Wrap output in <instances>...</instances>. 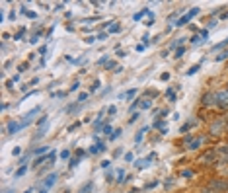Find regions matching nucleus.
I'll return each instance as SVG.
<instances>
[{"label": "nucleus", "mask_w": 228, "mask_h": 193, "mask_svg": "<svg viewBox=\"0 0 228 193\" xmlns=\"http://www.w3.org/2000/svg\"><path fill=\"white\" fill-rule=\"evenodd\" d=\"M214 98L218 100V104H220V105H228V92H220V94H217Z\"/></svg>", "instance_id": "1"}, {"label": "nucleus", "mask_w": 228, "mask_h": 193, "mask_svg": "<svg viewBox=\"0 0 228 193\" xmlns=\"http://www.w3.org/2000/svg\"><path fill=\"white\" fill-rule=\"evenodd\" d=\"M20 129H22V125H20V123H14V121L8 123V133H16V131H20Z\"/></svg>", "instance_id": "2"}, {"label": "nucleus", "mask_w": 228, "mask_h": 193, "mask_svg": "<svg viewBox=\"0 0 228 193\" xmlns=\"http://www.w3.org/2000/svg\"><path fill=\"white\" fill-rule=\"evenodd\" d=\"M55 179H57V174H51V176H47V182H45V187H51L53 183H55Z\"/></svg>", "instance_id": "3"}, {"label": "nucleus", "mask_w": 228, "mask_h": 193, "mask_svg": "<svg viewBox=\"0 0 228 193\" xmlns=\"http://www.w3.org/2000/svg\"><path fill=\"white\" fill-rule=\"evenodd\" d=\"M189 20H191V16H183V18H180V20H177V23H176V26H185V23H187L189 22Z\"/></svg>", "instance_id": "4"}, {"label": "nucleus", "mask_w": 228, "mask_h": 193, "mask_svg": "<svg viewBox=\"0 0 228 193\" xmlns=\"http://www.w3.org/2000/svg\"><path fill=\"white\" fill-rule=\"evenodd\" d=\"M144 14H148V8H142V10H140V12H136V14H135V20H136V22H139V20L142 18Z\"/></svg>", "instance_id": "5"}, {"label": "nucleus", "mask_w": 228, "mask_h": 193, "mask_svg": "<svg viewBox=\"0 0 228 193\" xmlns=\"http://www.w3.org/2000/svg\"><path fill=\"white\" fill-rule=\"evenodd\" d=\"M119 30H121V27H119V23H113V26L109 27V31H111V33H117Z\"/></svg>", "instance_id": "6"}, {"label": "nucleus", "mask_w": 228, "mask_h": 193, "mask_svg": "<svg viewBox=\"0 0 228 193\" xmlns=\"http://www.w3.org/2000/svg\"><path fill=\"white\" fill-rule=\"evenodd\" d=\"M49 150V146H39V148L35 150V154H43V152H47Z\"/></svg>", "instance_id": "7"}, {"label": "nucleus", "mask_w": 228, "mask_h": 193, "mask_svg": "<svg viewBox=\"0 0 228 193\" xmlns=\"http://www.w3.org/2000/svg\"><path fill=\"white\" fill-rule=\"evenodd\" d=\"M226 57H228V51H222V53H220V55H218V57H217V61H224V59H226Z\"/></svg>", "instance_id": "8"}, {"label": "nucleus", "mask_w": 228, "mask_h": 193, "mask_svg": "<svg viewBox=\"0 0 228 193\" xmlns=\"http://www.w3.org/2000/svg\"><path fill=\"white\" fill-rule=\"evenodd\" d=\"M197 70H199V64H195V67H191V68H189V70H187V74H195Z\"/></svg>", "instance_id": "9"}, {"label": "nucleus", "mask_w": 228, "mask_h": 193, "mask_svg": "<svg viewBox=\"0 0 228 193\" xmlns=\"http://www.w3.org/2000/svg\"><path fill=\"white\" fill-rule=\"evenodd\" d=\"M90 189H92V183H88V185H84V187L80 189V193H88Z\"/></svg>", "instance_id": "10"}, {"label": "nucleus", "mask_w": 228, "mask_h": 193, "mask_svg": "<svg viewBox=\"0 0 228 193\" xmlns=\"http://www.w3.org/2000/svg\"><path fill=\"white\" fill-rule=\"evenodd\" d=\"M166 96H168V98H170V100H172V101H173V100H176V94H173V92H172V90H168V92H166Z\"/></svg>", "instance_id": "11"}, {"label": "nucleus", "mask_w": 228, "mask_h": 193, "mask_svg": "<svg viewBox=\"0 0 228 193\" xmlns=\"http://www.w3.org/2000/svg\"><path fill=\"white\" fill-rule=\"evenodd\" d=\"M150 105H152V101H150V100H144V101H142V107H144V109L150 107Z\"/></svg>", "instance_id": "12"}, {"label": "nucleus", "mask_w": 228, "mask_h": 193, "mask_svg": "<svg viewBox=\"0 0 228 193\" xmlns=\"http://www.w3.org/2000/svg\"><path fill=\"white\" fill-rule=\"evenodd\" d=\"M98 88H99V80H96V82H94V86H92V92H96Z\"/></svg>", "instance_id": "13"}, {"label": "nucleus", "mask_w": 228, "mask_h": 193, "mask_svg": "<svg viewBox=\"0 0 228 193\" xmlns=\"http://www.w3.org/2000/svg\"><path fill=\"white\" fill-rule=\"evenodd\" d=\"M102 166H103V168H109V166H111V162H109V160H103Z\"/></svg>", "instance_id": "14"}, {"label": "nucleus", "mask_w": 228, "mask_h": 193, "mask_svg": "<svg viewBox=\"0 0 228 193\" xmlns=\"http://www.w3.org/2000/svg\"><path fill=\"white\" fill-rule=\"evenodd\" d=\"M199 145H201V141H193V142H191V148H197Z\"/></svg>", "instance_id": "15"}, {"label": "nucleus", "mask_w": 228, "mask_h": 193, "mask_svg": "<svg viewBox=\"0 0 228 193\" xmlns=\"http://www.w3.org/2000/svg\"><path fill=\"white\" fill-rule=\"evenodd\" d=\"M86 98H88V94H80V96H78V100H80V101H84Z\"/></svg>", "instance_id": "16"}, {"label": "nucleus", "mask_w": 228, "mask_h": 193, "mask_svg": "<svg viewBox=\"0 0 228 193\" xmlns=\"http://www.w3.org/2000/svg\"><path fill=\"white\" fill-rule=\"evenodd\" d=\"M103 133H105V135H107V133H111V127H109V125H105V127H103Z\"/></svg>", "instance_id": "17"}, {"label": "nucleus", "mask_w": 228, "mask_h": 193, "mask_svg": "<svg viewBox=\"0 0 228 193\" xmlns=\"http://www.w3.org/2000/svg\"><path fill=\"white\" fill-rule=\"evenodd\" d=\"M78 164V158H74V160H70V168H74Z\"/></svg>", "instance_id": "18"}, {"label": "nucleus", "mask_w": 228, "mask_h": 193, "mask_svg": "<svg viewBox=\"0 0 228 193\" xmlns=\"http://www.w3.org/2000/svg\"><path fill=\"white\" fill-rule=\"evenodd\" d=\"M61 158H68V150H63V152H61Z\"/></svg>", "instance_id": "19"}, {"label": "nucleus", "mask_w": 228, "mask_h": 193, "mask_svg": "<svg viewBox=\"0 0 228 193\" xmlns=\"http://www.w3.org/2000/svg\"><path fill=\"white\" fill-rule=\"evenodd\" d=\"M39 193H47V187H43V189H41Z\"/></svg>", "instance_id": "20"}, {"label": "nucleus", "mask_w": 228, "mask_h": 193, "mask_svg": "<svg viewBox=\"0 0 228 193\" xmlns=\"http://www.w3.org/2000/svg\"><path fill=\"white\" fill-rule=\"evenodd\" d=\"M4 193H14V191H12V189H6V191H4Z\"/></svg>", "instance_id": "21"}, {"label": "nucleus", "mask_w": 228, "mask_h": 193, "mask_svg": "<svg viewBox=\"0 0 228 193\" xmlns=\"http://www.w3.org/2000/svg\"><path fill=\"white\" fill-rule=\"evenodd\" d=\"M26 193H33V191H31V189H27V191H26Z\"/></svg>", "instance_id": "22"}]
</instances>
